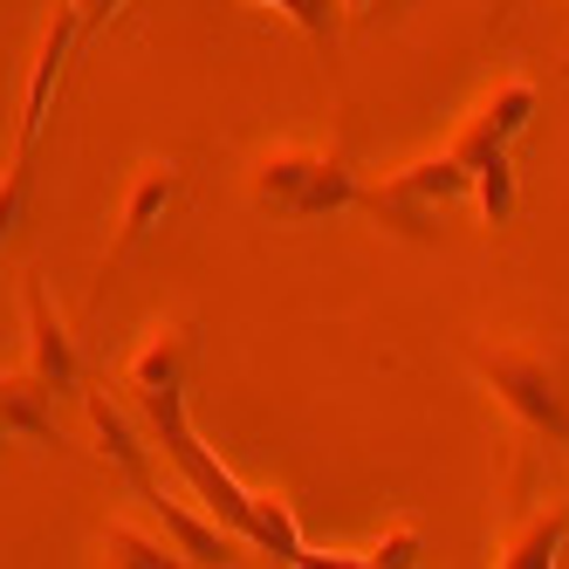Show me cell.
Here are the masks:
<instances>
[{
	"mask_svg": "<svg viewBox=\"0 0 569 569\" xmlns=\"http://www.w3.org/2000/svg\"><path fill=\"white\" fill-rule=\"evenodd\" d=\"M0 419L21 439H56V391L21 363V371H0Z\"/></svg>",
	"mask_w": 569,
	"mask_h": 569,
	"instance_id": "cell-13",
	"label": "cell"
},
{
	"mask_svg": "<svg viewBox=\"0 0 569 569\" xmlns=\"http://www.w3.org/2000/svg\"><path fill=\"white\" fill-rule=\"evenodd\" d=\"M28 179H34V158H28V151H14L8 179H0V248H8V233L21 227V207H28Z\"/></svg>",
	"mask_w": 569,
	"mask_h": 569,
	"instance_id": "cell-18",
	"label": "cell"
},
{
	"mask_svg": "<svg viewBox=\"0 0 569 569\" xmlns=\"http://www.w3.org/2000/svg\"><path fill=\"white\" fill-rule=\"evenodd\" d=\"M562 76H569V62H562Z\"/></svg>",
	"mask_w": 569,
	"mask_h": 569,
	"instance_id": "cell-22",
	"label": "cell"
},
{
	"mask_svg": "<svg viewBox=\"0 0 569 569\" xmlns=\"http://www.w3.org/2000/svg\"><path fill=\"white\" fill-rule=\"evenodd\" d=\"M473 199H480V220L487 227H508L515 220V151H495L473 166Z\"/></svg>",
	"mask_w": 569,
	"mask_h": 569,
	"instance_id": "cell-16",
	"label": "cell"
},
{
	"mask_svg": "<svg viewBox=\"0 0 569 569\" xmlns=\"http://www.w3.org/2000/svg\"><path fill=\"white\" fill-rule=\"evenodd\" d=\"M8 439H14V432H8V419H0V446H8Z\"/></svg>",
	"mask_w": 569,
	"mask_h": 569,
	"instance_id": "cell-21",
	"label": "cell"
},
{
	"mask_svg": "<svg viewBox=\"0 0 569 569\" xmlns=\"http://www.w3.org/2000/svg\"><path fill=\"white\" fill-rule=\"evenodd\" d=\"M131 405H138V419H144V439L166 453L172 480H179L213 521H227L248 549H261V556H274V562H330V556H316V549L302 542L289 501L248 487L207 439H199V426L186 419V385H172V391H131Z\"/></svg>",
	"mask_w": 569,
	"mask_h": 569,
	"instance_id": "cell-1",
	"label": "cell"
},
{
	"mask_svg": "<svg viewBox=\"0 0 569 569\" xmlns=\"http://www.w3.org/2000/svg\"><path fill=\"white\" fill-rule=\"evenodd\" d=\"M357 562H371V569H405V562H419V521L385 528L371 549H357Z\"/></svg>",
	"mask_w": 569,
	"mask_h": 569,
	"instance_id": "cell-17",
	"label": "cell"
},
{
	"mask_svg": "<svg viewBox=\"0 0 569 569\" xmlns=\"http://www.w3.org/2000/svg\"><path fill=\"white\" fill-rule=\"evenodd\" d=\"M97 562H117V569H172V562H186L179 549H172V536L166 528H138V521H110L103 536H97Z\"/></svg>",
	"mask_w": 569,
	"mask_h": 569,
	"instance_id": "cell-14",
	"label": "cell"
},
{
	"mask_svg": "<svg viewBox=\"0 0 569 569\" xmlns=\"http://www.w3.org/2000/svg\"><path fill=\"white\" fill-rule=\"evenodd\" d=\"M357 166L343 151L316 144H274L248 166V207L268 220H330L357 207Z\"/></svg>",
	"mask_w": 569,
	"mask_h": 569,
	"instance_id": "cell-2",
	"label": "cell"
},
{
	"mask_svg": "<svg viewBox=\"0 0 569 569\" xmlns=\"http://www.w3.org/2000/svg\"><path fill=\"white\" fill-rule=\"evenodd\" d=\"M508 8H515V0H508Z\"/></svg>",
	"mask_w": 569,
	"mask_h": 569,
	"instance_id": "cell-23",
	"label": "cell"
},
{
	"mask_svg": "<svg viewBox=\"0 0 569 569\" xmlns=\"http://www.w3.org/2000/svg\"><path fill=\"white\" fill-rule=\"evenodd\" d=\"M21 316H28V371L42 378L56 398L83 391V350H76V337L62 330V316H56V302L42 289V274L21 281Z\"/></svg>",
	"mask_w": 569,
	"mask_h": 569,
	"instance_id": "cell-8",
	"label": "cell"
},
{
	"mask_svg": "<svg viewBox=\"0 0 569 569\" xmlns=\"http://www.w3.org/2000/svg\"><path fill=\"white\" fill-rule=\"evenodd\" d=\"M385 8V0H343V21H371Z\"/></svg>",
	"mask_w": 569,
	"mask_h": 569,
	"instance_id": "cell-20",
	"label": "cell"
},
{
	"mask_svg": "<svg viewBox=\"0 0 569 569\" xmlns=\"http://www.w3.org/2000/svg\"><path fill=\"white\" fill-rule=\"evenodd\" d=\"M460 199H473V172H467V158L453 144L426 151V158H412V166H398V172H385L371 186H357V207L378 227L405 233V240H432L439 220L453 213Z\"/></svg>",
	"mask_w": 569,
	"mask_h": 569,
	"instance_id": "cell-4",
	"label": "cell"
},
{
	"mask_svg": "<svg viewBox=\"0 0 569 569\" xmlns=\"http://www.w3.org/2000/svg\"><path fill=\"white\" fill-rule=\"evenodd\" d=\"M131 495H138V501H144V515H151V521L172 536V549H179L186 562L227 569V562H240V549H248V542H240L227 521H213L207 508H199L179 480H158V473H151V480H138V487H131Z\"/></svg>",
	"mask_w": 569,
	"mask_h": 569,
	"instance_id": "cell-5",
	"label": "cell"
},
{
	"mask_svg": "<svg viewBox=\"0 0 569 569\" xmlns=\"http://www.w3.org/2000/svg\"><path fill=\"white\" fill-rule=\"evenodd\" d=\"M83 412H90V432H97V446H103V460L124 473L131 487L138 480H151V439L131 426V412L110 398V385L103 391H83Z\"/></svg>",
	"mask_w": 569,
	"mask_h": 569,
	"instance_id": "cell-11",
	"label": "cell"
},
{
	"mask_svg": "<svg viewBox=\"0 0 569 569\" xmlns=\"http://www.w3.org/2000/svg\"><path fill=\"white\" fill-rule=\"evenodd\" d=\"M124 8H131V0H76V14H83V49H90V42H97V34H103L117 14H124Z\"/></svg>",
	"mask_w": 569,
	"mask_h": 569,
	"instance_id": "cell-19",
	"label": "cell"
},
{
	"mask_svg": "<svg viewBox=\"0 0 569 569\" xmlns=\"http://www.w3.org/2000/svg\"><path fill=\"white\" fill-rule=\"evenodd\" d=\"M536 103H542V90L528 83V76H501L495 90H487L467 117H460V131L446 138L460 158H467V172L480 166V158H495V151H515V138L536 124Z\"/></svg>",
	"mask_w": 569,
	"mask_h": 569,
	"instance_id": "cell-6",
	"label": "cell"
},
{
	"mask_svg": "<svg viewBox=\"0 0 569 569\" xmlns=\"http://www.w3.org/2000/svg\"><path fill=\"white\" fill-rule=\"evenodd\" d=\"M179 186H186V172L172 166V158H144V166L131 172V186H124V207H117V240H110V268L124 261L138 240L166 220V207L179 199Z\"/></svg>",
	"mask_w": 569,
	"mask_h": 569,
	"instance_id": "cell-9",
	"label": "cell"
},
{
	"mask_svg": "<svg viewBox=\"0 0 569 569\" xmlns=\"http://www.w3.org/2000/svg\"><path fill=\"white\" fill-rule=\"evenodd\" d=\"M192 350H199V330L186 316L151 322V330L138 337V350L124 357V391H172V385H186Z\"/></svg>",
	"mask_w": 569,
	"mask_h": 569,
	"instance_id": "cell-10",
	"label": "cell"
},
{
	"mask_svg": "<svg viewBox=\"0 0 569 569\" xmlns=\"http://www.w3.org/2000/svg\"><path fill=\"white\" fill-rule=\"evenodd\" d=\"M562 542H569V508H528L495 542V562L501 569H549V562H562Z\"/></svg>",
	"mask_w": 569,
	"mask_h": 569,
	"instance_id": "cell-12",
	"label": "cell"
},
{
	"mask_svg": "<svg viewBox=\"0 0 569 569\" xmlns=\"http://www.w3.org/2000/svg\"><path fill=\"white\" fill-rule=\"evenodd\" d=\"M473 378L508 405V419L528 439L569 446V357L542 343H495V350H467Z\"/></svg>",
	"mask_w": 569,
	"mask_h": 569,
	"instance_id": "cell-3",
	"label": "cell"
},
{
	"mask_svg": "<svg viewBox=\"0 0 569 569\" xmlns=\"http://www.w3.org/2000/svg\"><path fill=\"white\" fill-rule=\"evenodd\" d=\"M254 8H274L289 28H302L322 56H337V42H343V0H254Z\"/></svg>",
	"mask_w": 569,
	"mask_h": 569,
	"instance_id": "cell-15",
	"label": "cell"
},
{
	"mask_svg": "<svg viewBox=\"0 0 569 569\" xmlns=\"http://www.w3.org/2000/svg\"><path fill=\"white\" fill-rule=\"evenodd\" d=\"M76 49H83V14H76V0H56V14H49V28H42V49H34V62H28V97H21L14 151L34 158L42 124H49V103H56V90H62V69H69Z\"/></svg>",
	"mask_w": 569,
	"mask_h": 569,
	"instance_id": "cell-7",
	"label": "cell"
}]
</instances>
